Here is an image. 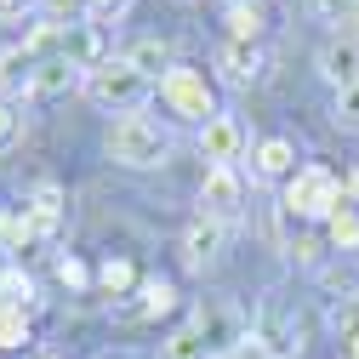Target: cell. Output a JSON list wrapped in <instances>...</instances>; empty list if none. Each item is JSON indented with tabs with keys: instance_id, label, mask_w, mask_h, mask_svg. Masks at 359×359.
<instances>
[{
	"instance_id": "1",
	"label": "cell",
	"mask_w": 359,
	"mask_h": 359,
	"mask_svg": "<svg viewBox=\"0 0 359 359\" xmlns=\"http://www.w3.org/2000/svg\"><path fill=\"white\" fill-rule=\"evenodd\" d=\"M86 97H92L103 114H137L149 97H154V80L149 74H137V69H131L126 57H109L103 69H92V74H86Z\"/></svg>"
},
{
	"instance_id": "2",
	"label": "cell",
	"mask_w": 359,
	"mask_h": 359,
	"mask_svg": "<svg viewBox=\"0 0 359 359\" xmlns=\"http://www.w3.org/2000/svg\"><path fill=\"white\" fill-rule=\"evenodd\" d=\"M109 154H114L120 165H131V171H149V165H165L171 137H165L154 120L126 114V120H114V126H109Z\"/></svg>"
},
{
	"instance_id": "3",
	"label": "cell",
	"mask_w": 359,
	"mask_h": 359,
	"mask_svg": "<svg viewBox=\"0 0 359 359\" xmlns=\"http://www.w3.org/2000/svg\"><path fill=\"white\" fill-rule=\"evenodd\" d=\"M285 211L308 217V222H331L342 211V183L325 165H297V177L285 183Z\"/></svg>"
},
{
	"instance_id": "4",
	"label": "cell",
	"mask_w": 359,
	"mask_h": 359,
	"mask_svg": "<svg viewBox=\"0 0 359 359\" xmlns=\"http://www.w3.org/2000/svg\"><path fill=\"white\" fill-rule=\"evenodd\" d=\"M160 97H165V109H171L177 120H194V126L217 120V92H211V80H205L200 69H171V74L160 80Z\"/></svg>"
},
{
	"instance_id": "5",
	"label": "cell",
	"mask_w": 359,
	"mask_h": 359,
	"mask_svg": "<svg viewBox=\"0 0 359 359\" xmlns=\"http://www.w3.org/2000/svg\"><path fill=\"white\" fill-rule=\"evenodd\" d=\"M194 331L205 337V348H211V359H229L251 331H245V313L234 308V302H211V308H200L194 313Z\"/></svg>"
},
{
	"instance_id": "6",
	"label": "cell",
	"mask_w": 359,
	"mask_h": 359,
	"mask_svg": "<svg viewBox=\"0 0 359 359\" xmlns=\"http://www.w3.org/2000/svg\"><path fill=\"white\" fill-rule=\"evenodd\" d=\"M240 200H245V189H240V171L234 165H211L205 171V183H200V217H211V222H229L240 217Z\"/></svg>"
},
{
	"instance_id": "7",
	"label": "cell",
	"mask_w": 359,
	"mask_h": 359,
	"mask_svg": "<svg viewBox=\"0 0 359 359\" xmlns=\"http://www.w3.org/2000/svg\"><path fill=\"white\" fill-rule=\"evenodd\" d=\"M200 154H205L211 165H234V160L245 154V131H240V120H234V114L205 120V126H200Z\"/></svg>"
},
{
	"instance_id": "8",
	"label": "cell",
	"mask_w": 359,
	"mask_h": 359,
	"mask_svg": "<svg viewBox=\"0 0 359 359\" xmlns=\"http://www.w3.org/2000/svg\"><path fill=\"white\" fill-rule=\"evenodd\" d=\"M217 74H222V86H257V74H262V52L251 46V40H222L217 46Z\"/></svg>"
},
{
	"instance_id": "9",
	"label": "cell",
	"mask_w": 359,
	"mask_h": 359,
	"mask_svg": "<svg viewBox=\"0 0 359 359\" xmlns=\"http://www.w3.org/2000/svg\"><path fill=\"white\" fill-rule=\"evenodd\" d=\"M57 57H69L80 74L103 69V63H109V57H103V29H97V23H86V18H80V23H69V29H63V52H57Z\"/></svg>"
},
{
	"instance_id": "10",
	"label": "cell",
	"mask_w": 359,
	"mask_h": 359,
	"mask_svg": "<svg viewBox=\"0 0 359 359\" xmlns=\"http://www.w3.org/2000/svg\"><path fill=\"white\" fill-rule=\"evenodd\" d=\"M320 74L337 86H359V40L353 34H331L325 46H320Z\"/></svg>"
},
{
	"instance_id": "11",
	"label": "cell",
	"mask_w": 359,
	"mask_h": 359,
	"mask_svg": "<svg viewBox=\"0 0 359 359\" xmlns=\"http://www.w3.org/2000/svg\"><path fill=\"white\" fill-rule=\"evenodd\" d=\"M251 171L262 177V183H291V177H297V149L285 137H262L251 149Z\"/></svg>"
},
{
	"instance_id": "12",
	"label": "cell",
	"mask_w": 359,
	"mask_h": 359,
	"mask_svg": "<svg viewBox=\"0 0 359 359\" xmlns=\"http://www.w3.org/2000/svg\"><path fill=\"white\" fill-rule=\"evenodd\" d=\"M34 69L40 63L29 57V46H6V52H0V103L34 92Z\"/></svg>"
},
{
	"instance_id": "13",
	"label": "cell",
	"mask_w": 359,
	"mask_h": 359,
	"mask_svg": "<svg viewBox=\"0 0 359 359\" xmlns=\"http://www.w3.org/2000/svg\"><path fill=\"white\" fill-rule=\"evenodd\" d=\"M23 217L34 222V234L40 240H52L57 229H63V189H52V183H40L29 200H23Z\"/></svg>"
},
{
	"instance_id": "14",
	"label": "cell",
	"mask_w": 359,
	"mask_h": 359,
	"mask_svg": "<svg viewBox=\"0 0 359 359\" xmlns=\"http://www.w3.org/2000/svg\"><path fill=\"white\" fill-rule=\"evenodd\" d=\"M80 86H86V74L69 57H46L34 69V97H69V92H80Z\"/></svg>"
},
{
	"instance_id": "15",
	"label": "cell",
	"mask_w": 359,
	"mask_h": 359,
	"mask_svg": "<svg viewBox=\"0 0 359 359\" xmlns=\"http://www.w3.org/2000/svg\"><path fill=\"white\" fill-rule=\"evenodd\" d=\"M217 251H222V222L200 217L194 229L183 234V262H189V268H211V262H217Z\"/></svg>"
},
{
	"instance_id": "16",
	"label": "cell",
	"mask_w": 359,
	"mask_h": 359,
	"mask_svg": "<svg viewBox=\"0 0 359 359\" xmlns=\"http://www.w3.org/2000/svg\"><path fill=\"white\" fill-rule=\"evenodd\" d=\"M137 302H120V320H154V313H165L177 302V291L165 280H137V291H131Z\"/></svg>"
},
{
	"instance_id": "17",
	"label": "cell",
	"mask_w": 359,
	"mask_h": 359,
	"mask_svg": "<svg viewBox=\"0 0 359 359\" xmlns=\"http://www.w3.org/2000/svg\"><path fill=\"white\" fill-rule=\"evenodd\" d=\"M0 308H18V313H34L40 297H34V280L23 268H0Z\"/></svg>"
},
{
	"instance_id": "18",
	"label": "cell",
	"mask_w": 359,
	"mask_h": 359,
	"mask_svg": "<svg viewBox=\"0 0 359 359\" xmlns=\"http://www.w3.org/2000/svg\"><path fill=\"white\" fill-rule=\"evenodd\" d=\"M126 63L137 69V74H149V80H154V74L165 80V74H171V46H165V40H154V34H149V40H137V46L126 52Z\"/></svg>"
},
{
	"instance_id": "19",
	"label": "cell",
	"mask_w": 359,
	"mask_h": 359,
	"mask_svg": "<svg viewBox=\"0 0 359 359\" xmlns=\"http://www.w3.org/2000/svg\"><path fill=\"white\" fill-rule=\"evenodd\" d=\"M222 23H229V40H251V46H257V34H262V6H257V0H234V6L229 12H222Z\"/></svg>"
},
{
	"instance_id": "20",
	"label": "cell",
	"mask_w": 359,
	"mask_h": 359,
	"mask_svg": "<svg viewBox=\"0 0 359 359\" xmlns=\"http://www.w3.org/2000/svg\"><path fill=\"white\" fill-rule=\"evenodd\" d=\"M160 359H211V348H205V337L194 325H183V331H171L160 342Z\"/></svg>"
},
{
	"instance_id": "21",
	"label": "cell",
	"mask_w": 359,
	"mask_h": 359,
	"mask_svg": "<svg viewBox=\"0 0 359 359\" xmlns=\"http://www.w3.org/2000/svg\"><path fill=\"white\" fill-rule=\"evenodd\" d=\"M40 234H34V222L23 217V211H0V251H23V245H34Z\"/></svg>"
},
{
	"instance_id": "22",
	"label": "cell",
	"mask_w": 359,
	"mask_h": 359,
	"mask_svg": "<svg viewBox=\"0 0 359 359\" xmlns=\"http://www.w3.org/2000/svg\"><path fill=\"white\" fill-rule=\"evenodd\" d=\"M325 229H331V245H337V251H359V211H353V205H342Z\"/></svg>"
},
{
	"instance_id": "23",
	"label": "cell",
	"mask_w": 359,
	"mask_h": 359,
	"mask_svg": "<svg viewBox=\"0 0 359 359\" xmlns=\"http://www.w3.org/2000/svg\"><path fill=\"white\" fill-rule=\"evenodd\" d=\"M23 342H29V313L0 308V353H12V348H23Z\"/></svg>"
},
{
	"instance_id": "24",
	"label": "cell",
	"mask_w": 359,
	"mask_h": 359,
	"mask_svg": "<svg viewBox=\"0 0 359 359\" xmlns=\"http://www.w3.org/2000/svg\"><path fill=\"white\" fill-rule=\"evenodd\" d=\"M23 143V109L18 103H0V154Z\"/></svg>"
},
{
	"instance_id": "25",
	"label": "cell",
	"mask_w": 359,
	"mask_h": 359,
	"mask_svg": "<svg viewBox=\"0 0 359 359\" xmlns=\"http://www.w3.org/2000/svg\"><path fill=\"white\" fill-rule=\"evenodd\" d=\"M331 114H337V126H342V131H359V86H342Z\"/></svg>"
},
{
	"instance_id": "26",
	"label": "cell",
	"mask_w": 359,
	"mask_h": 359,
	"mask_svg": "<svg viewBox=\"0 0 359 359\" xmlns=\"http://www.w3.org/2000/svg\"><path fill=\"white\" fill-rule=\"evenodd\" d=\"M308 6H313V18H320V23H348L353 18V6H359V0H308Z\"/></svg>"
},
{
	"instance_id": "27",
	"label": "cell",
	"mask_w": 359,
	"mask_h": 359,
	"mask_svg": "<svg viewBox=\"0 0 359 359\" xmlns=\"http://www.w3.org/2000/svg\"><path fill=\"white\" fill-rule=\"evenodd\" d=\"M103 285H109L114 297H126V291H137V274H131V262H109V268H103Z\"/></svg>"
},
{
	"instance_id": "28",
	"label": "cell",
	"mask_w": 359,
	"mask_h": 359,
	"mask_svg": "<svg viewBox=\"0 0 359 359\" xmlns=\"http://www.w3.org/2000/svg\"><path fill=\"white\" fill-rule=\"evenodd\" d=\"M126 6H131V0H86V23H97V29H103V23H114Z\"/></svg>"
},
{
	"instance_id": "29",
	"label": "cell",
	"mask_w": 359,
	"mask_h": 359,
	"mask_svg": "<svg viewBox=\"0 0 359 359\" xmlns=\"http://www.w3.org/2000/svg\"><path fill=\"white\" fill-rule=\"evenodd\" d=\"M57 280H63V285H86V268H80L74 257H63V262H57Z\"/></svg>"
},
{
	"instance_id": "30",
	"label": "cell",
	"mask_w": 359,
	"mask_h": 359,
	"mask_svg": "<svg viewBox=\"0 0 359 359\" xmlns=\"http://www.w3.org/2000/svg\"><path fill=\"white\" fill-rule=\"evenodd\" d=\"M40 0H0V23H12V18H23V12H34Z\"/></svg>"
},
{
	"instance_id": "31",
	"label": "cell",
	"mask_w": 359,
	"mask_h": 359,
	"mask_svg": "<svg viewBox=\"0 0 359 359\" xmlns=\"http://www.w3.org/2000/svg\"><path fill=\"white\" fill-rule=\"evenodd\" d=\"M229 359H274V353H268V348H262L257 337H245V342H240V348H234Z\"/></svg>"
},
{
	"instance_id": "32",
	"label": "cell",
	"mask_w": 359,
	"mask_h": 359,
	"mask_svg": "<svg viewBox=\"0 0 359 359\" xmlns=\"http://www.w3.org/2000/svg\"><path fill=\"white\" fill-rule=\"evenodd\" d=\"M342 359H359V331H348V337H342Z\"/></svg>"
},
{
	"instance_id": "33",
	"label": "cell",
	"mask_w": 359,
	"mask_h": 359,
	"mask_svg": "<svg viewBox=\"0 0 359 359\" xmlns=\"http://www.w3.org/2000/svg\"><path fill=\"white\" fill-rule=\"evenodd\" d=\"M337 34H353V40H359V6H353V18H348V23L337 29Z\"/></svg>"
}]
</instances>
